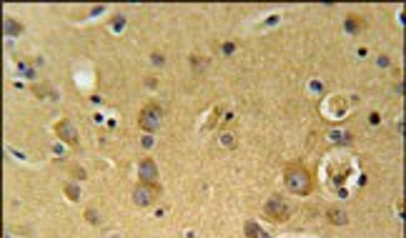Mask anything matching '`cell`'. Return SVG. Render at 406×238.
Instances as JSON below:
<instances>
[{
	"instance_id": "obj_1",
	"label": "cell",
	"mask_w": 406,
	"mask_h": 238,
	"mask_svg": "<svg viewBox=\"0 0 406 238\" xmlns=\"http://www.w3.org/2000/svg\"><path fill=\"white\" fill-rule=\"evenodd\" d=\"M286 188L291 193H296V196H306V193H311V173L304 168V166H291L286 170Z\"/></svg>"
},
{
	"instance_id": "obj_2",
	"label": "cell",
	"mask_w": 406,
	"mask_h": 238,
	"mask_svg": "<svg viewBox=\"0 0 406 238\" xmlns=\"http://www.w3.org/2000/svg\"><path fill=\"white\" fill-rule=\"evenodd\" d=\"M161 123H163V111L158 105H145L138 116V125L143 131H158Z\"/></svg>"
},
{
	"instance_id": "obj_3",
	"label": "cell",
	"mask_w": 406,
	"mask_h": 238,
	"mask_svg": "<svg viewBox=\"0 0 406 238\" xmlns=\"http://www.w3.org/2000/svg\"><path fill=\"white\" fill-rule=\"evenodd\" d=\"M266 215L271 221H286L288 218V213H291V208H288V203L284 201V198H279V196H273L268 203H266Z\"/></svg>"
},
{
	"instance_id": "obj_4",
	"label": "cell",
	"mask_w": 406,
	"mask_h": 238,
	"mask_svg": "<svg viewBox=\"0 0 406 238\" xmlns=\"http://www.w3.org/2000/svg\"><path fill=\"white\" fill-rule=\"evenodd\" d=\"M156 198H158V188H156V186H151V183H141V186L133 190V203H136V206H141V208L151 206Z\"/></svg>"
},
{
	"instance_id": "obj_5",
	"label": "cell",
	"mask_w": 406,
	"mask_h": 238,
	"mask_svg": "<svg viewBox=\"0 0 406 238\" xmlns=\"http://www.w3.org/2000/svg\"><path fill=\"white\" fill-rule=\"evenodd\" d=\"M55 131H58V136L66 141L68 145H78V133H75V128H73V123H71L68 118H63V120L55 125Z\"/></svg>"
},
{
	"instance_id": "obj_6",
	"label": "cell",
	"mask_w": 406,
	"mask_h": 238,
	"mask_svg": "<svg viewBox=\"0 0 406 238\" xmlns=\"http://www.w3.org/2000/svg\"><path fill=\"white\" fill-rule=\"evenodd\" d=\"M138 170H141L143 183H156V178H158V168H156V163H153L151 158H143Z\"/></svg>"
},
{
	"instance_id": "obj_7",
	"label": "cell",
	"mask_w": 406,
	"mask_h": 238,
	"mask_svg": "<svg viewBox=\"0 0 406 238\" xmlns=\"http://www.w3.org/2000/svg\"><path fill=\"white\" fill-rule=\"evenodd\" d=\"M329 221L334 223V226H346L349 223V215H346V211H341V208H329Z\"/></svg>"
},
{
	"instance_id": "obj_8",
	"label": "cell",
	"mask_w": 406,
	"mask_h": 238,
	"mask_svg": "<svg viewBox=\"0 0 406 238\" xmlns=\"http://www.w3.org/2000/svg\"><path fill=\"white\" fill-rule=\"evenodd\" d=\"M366 28V20L361 18V15H349L346 18V30L349 33H358V30H364Z\"/></svg>"
},
{
	"instance_id": "obj_9",
	"label": "cell",
	"mask_w": 406,
	"mask_h": 238,
	"mask_svg": "<svg viewBox=\"0 0 406 238\" xmlns=\"http://www.w3.org/2000/svg\"><path fill=\"white\" fill-rule=\"evenodd\" d=\"M3 23H5V33H10V35H18V33H23V25H18V23H15L13 18H5Z\"/></svg>"
},
{
	"instance_id": "obj_10",
	"label": "cell",
	"mask_w": 406,
	"mask_h": 238,
	"mask_svg": "<svg viewBox=\"0 0 406 238\" xmlns=\"http://www.w3.org/2000/svg\"><path fill=\"white\" fill-rule=\"evenodd\" d=\"M66 193L71 196V201H78V196H80V193H78V188H75V186H71V183L66 186Z\"/></svg>"
},
{
	"instance_id": "obj_11",
	"label": "cell",
	"mask_w": 406,
	"mask_h": 238,
	"mask_svg": "<svg viewBox=\"0 0 406 238\" xmlns=\"http://www.w3.org/2000/svg\"><path fill=\"white\" fill-rule=\"evenodd\" d=\"M246 231H248V236H251V238H259V228H256L253 223H248V226H246Z\"/></svg>"
},
{
	"instance_id": "obj_12",
	"label": "cell",
	"mask_w": 406,
	"mask_h": 238,
	"mask_svg": "<svg viewBox=\"0 0 406 238\" xmlns=\"http://www.w3.org/2000/svg\"><path fill=\"white\" fill-rule=\"evenodd\" d=\"M85 215H88V221H91V223H98V221H100V218H98V213H96L93 208H91L88 213H85Z\"/></svg>"
}]
</instances>
